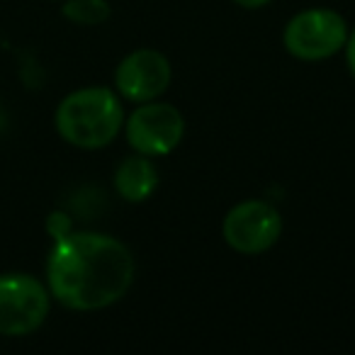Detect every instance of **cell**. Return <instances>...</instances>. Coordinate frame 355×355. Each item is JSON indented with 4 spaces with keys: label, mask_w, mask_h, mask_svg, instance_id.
<instances>
[{
    "label": "cell",
    "mask_w": 355,
    "mask_h": 355,
    "mask_svg": "<svg viewBox=\"0 0 355 355\" xmlns=\"http://www.w3.org/2000/svg\"><path fill=\"white\" fill-rule=\"evenodd\" d=\"M171 64L156 49L132 51L114 71L117 93L129 103H148L163 95L171 85Z\"/></svg>",
    "instance_id": "52a82bcc"
},
{
    "label": "cell",
    "mask_w": 355,
    "mask_h": 355,
    "mask_svg": "<svg viewBox=\"0 0 355 355\" xmlns=\"http://www.w3.org/2000/svg\"><path fill=\"white\" fill-rule=\"evenodd\" d=\"M222 234L234 251L256 256L275 246L282 234V217L272 205L263 200H246L227 214Z\"/></svg>",
    "instance_id": "8992f818"
},
{
    "label": "cell",
    "mask_w": 355,
    "mask_h": 355,
    "mask_svg": "<svg viewBox=\"0 0 355 355\" xmlns=\"http://www.w3.org/2000/svg\"><path fill=\"white\" fill-rule=\"evenodd\" d=\"M64 17L76 25H103L105 20L110 17V3L107 0H66L64 6Z\"/></svg>",
    "instance_id": "9c48e42d"
},
{
    "label": "cell",
    "mask_w": 355,
    "mask_h": 355,
    "mask_svg": "<svg viewBox=\"0 0 355 355\" xmlns=\"http://www.w3.org/2000/svg\"><path fill=\"white\" fill-rule=\"evenodd\" d=\"M236 6H241V8H248V10H256V8H263V6H268L270 0H234Z\"/></svg>",
    "instance_id": "7c38bea8"
},
{
    "label": "cell",
    "mask_w": 355,
    "mask_h": 355,
    "mask_svg": "<svg viewBox=\"0 0 355 355\" xmlns=\"http://www.w3.org/2000/svg\"><path fill=\"white\" fill-rule=\"evenodd\" d=\"M134 280L132 251L105 234L69 232L46 261L51 297L76 311H95L127 295Z\"/></svg>",
    "instance_id": "6da1fadb"
},
{
    "label": "cell",
    "mask_w": 355,
    "mask_h": 355,
    "mask_svg": "<svg viewBox=\"0 0 355 355\" xmlns=\"http://www.w3.org/2000/svg\"><path fill=\"white\" fill-rule=\"evenodd\" d=\"M56 132L78 148H103L124 127V110L110 88H83L66 95L56 107Z\"/></svg>",
    "instance_id": "7a4b0ae2"
},
{
    "label": "cell",
    "mask_w": 355,
    "mask_h": 355,
    "mask_svg": "<svg viewBox=\"0 0 355 355\" xmlns=\"http://www.w3.org/2000/svg\"><path fill=\"white\" fill-rule=\"evenodd\" d=\"M114 188L119 198H124L127 202H144L151 198L153 190L158 188V173L148 156L139 153V156L124 158L114 173Z\"/></svg>",
    "instance_id": "ba28073f"
},
{
    "label": "cell",
    "mask_w": 355,
    "mask_h": 355,
    "mask_svg": "<svg viewBox=\"0 0 355 355\" xmlns=\"http://www.w3.org/2000/svg\"><path fill=\"white\" fill-rule=\"evenodd\" d=\"M51 292L25 272L0 275V334L27 336L44 324Z\"/></svg>",
    "instance_id": "277c9868"
},
{
    "label": "cell",
    "mask_w": 355,
    "mask_h": 355,
    "mask_svg": "<svg viewBox=\"0 0 355 355\" xmlns=\"http://www.w3.org/2000/svg\"><path fill=\"white\" fill-rule=\"evenodd\" d=\"M46 229H49V234L54 236V241H56V239H61V236H66V234L71 232L69 217H66V214H61V212L51 214L49 222H46Z\"/></svg>",
    "instance_id": "30bf717a"
},
{
    "label": "cell",
    "mask_w": 355,
    "mask_h": 355,
    "mask_svg": "<svg viewBox=\"0 0 355 355\" xmlns=\"http://www.w3.org/2000/svg\"><path fill=\"white\" fill-rule=\"evenodd\" d=\"M345 59H348V69L355 76V32L345 40Z\"/></svg>",
    "instance_id": "8fae6325"
},
{
    "label": "cell",
    "mask_w": 355,
    "mask_h": 355,
    "mask_svg": "<svg viewBox=\"0 0 355 355\" xmlns=\"http://www.w3.org/2000/svg\"><path fill=\"white\" fill-rule=\"evenodd\" d=\"M124 132H127V141L134 151L148 158L166 156L183 141L185 119L180 110L173 105L148 100L129 114Z\"/></svg>",
    "instance_id": "5b68a950"
},
{
    "label": "cell",
    "mask_w": 355,
    "mask_h": 355,
    "mask_svg": "<svg viewBox=\"0 0 355 355\" xmlns=\"http://www.w3.org/2000/svg\"><path fill=\"white\" fill-rule=\"evenodd\" d=\"M348 40L345 20L336 10L311 8L295 15L285 27V49L300 61H324L338 54Z\"/></svg>",
    "instance_id": "3957f363"
}]
</instances>
